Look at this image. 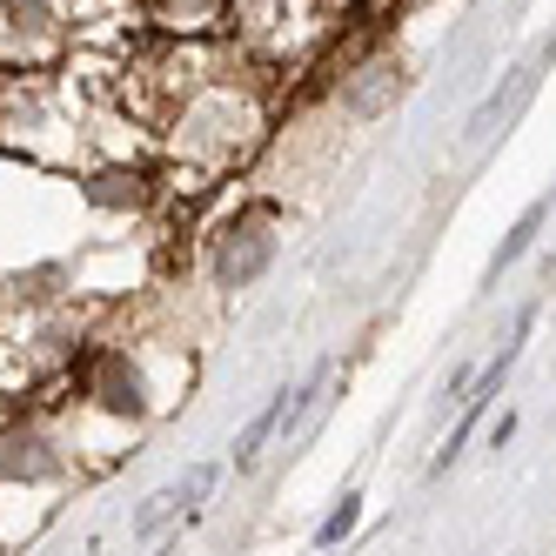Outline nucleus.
I'll use <instances>...</instances> for the list:
<instances>
[{"instance_id": "6e6552de", "label": "nucleus", "mask_w": 556, "mask_h": 556, "mask_svg": "<svg viewBox=\"0 0 556 556\" xmlns=\"http://www.w3.org/2000/svg\"><path fill=\"white\" fill-rule=\"evenodd\" d=\"M355 516H363V496H342V503L323 516V530H315V549H336V543L355 530Z\"/></svg>"}, {"instance_id": "f03ea898", "label": "nucleus", "mask_w": 556, "mask_h": 556, "mask_svg": "<svg viewBox=\"0 0 556 556\" xmlns=\"http://www.w3.org/2000/svg\"><path fill=\"white\" fill-rule=\"evenodd\" d=\"M215 476H222L215 463H194V469L181 476V483H168V490H154V496L141 503V516H135V536H162V530L175 523L181 509H194V503H202V496L215 490Z\"/></svg>"}, {"instance_id": "423d86ee", "label": "nucleus", "mask_w": 556, "mask_h": 556, "mask_svg": "<svg viewBox=\"0 0 556 556\" xmlns=\"http://www.w3.org/2000/svg\"><path fill=\"white\" fill-rule=\"evenodd\" d=\"M94 395L108 409H122V416H141V376L122 363V355H108V363L94 369Z\"/></svg>"}, {"instance_id": "39448f33", "label": "nucleus", "mask_w": 556, "mask_h": 556, "mask_svg": "<svg viewBox=\"0 0 556 556\" xmlns=\"http://www.w3.org/2000/svg\"><path fill=\"white\" fill-rule=\"evenodd\" d=\"M530 81H536V74H530V67H509V81H496V88H490V101H483V108H476V114H469V135H476V141H483V135H496V122H509V114H516V108H523V94H530Z\"/></svg>"}, {"instance_id": "7ed1b4c3", "label": "nucleus", "mask_w": 556, "mask_h": 556, "mask_svg": "<svg viewBox=\"0 0 556 556\" xmlns=\"http://www.w3.org/2000/svg\"><path fill=\"white\" fill-rule=\"evenodd\" d=\"M403 88H409V81H403V61H369V67L349 81L342 101H349V114H363V122H369V114H382Z\"/></svg>"}, {"instance_id": "20e7f679", "label": "nucleus", "mask_w": 556, "mask_h": 556, "mask_svg": "<svg viewBox=\"0 0 556 556\" xmlns=\"http://www.w3.org/2000/svg\"><path fill=\"white\" fill-rule=\"evenodd\" d=\"M0 476L41 483V476H54V450H48L34 429H8V435H0Z\"/></svg>"}, {"instance_id": "f257e3e1", "label": "nucleus", "mask_w": 556, "mask_h": 556, "mask_svg": "<svg viewBox=\"0 0 556 556\" xmlns=\"http://www.w3.org/2000/svg\"><path fill=\"white\" fill-rule=\"evenodd\" d=\"M268 255H275V215L268 208H249L242 222L228 228V242L215 249V282L222 289H249L255 275L268 268Z\"/></svg>"}, {"instance_id": "0eeeda50", "label": "nucleus", "mask_w": 556, "mask_h": 556, "mask_svg": "<svg viewBox=\"0 0 556 556\" xmlns=\"http://www.w3.org/2000/svg\"><path fill=\"white\" fill-rule=\"evenodd\" d=\"M543 215H549V202H530V208H523V222H516V228L503 235V249L490 255V282H496V275H503L509 262H523V255H530V242H536V228H543Z\"/></svg>"}]
</instances>
